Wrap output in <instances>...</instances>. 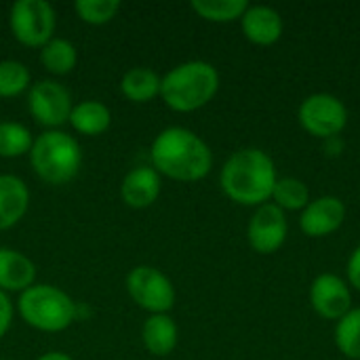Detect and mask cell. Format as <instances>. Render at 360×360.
Instances as JSON below:
<instances>
[{
	"mask_svg": "<svg viewBox=\"0 0 360 360\" xmlns=\"http://www.w3.org/2000/svg\"><path fill=\"white\" fill-rule=\"evenodd\" d=\"M55 23V8L46 0H17L8 13L13 38L30 49H42L53 40Z\"/></svg>",
	"mask_w": 360,
	"mask_h": 360,
	"instance_id": "8992f818",
	"label": "cell"
},
{
	"mask_svg": "<svg viewBox=\"0 0 360 360\" xmlns=\"http://www.w3.org/2000/svg\"><path fill=\"white\" fill-rule=\"evenodd\" d=\"M346 221V202L340 196H319L300 215V228L310 238H325Z\"/></svg>",
	"mask_w": 360,
	"mask_h": 360,
	"instance_id": "7c38bea8",
	"label": "cell"
},
{
	"mask_svg": "<svg viewBox=\"0 0 360 360\" xmlns=\"http://www.w3.org/2000/svg\"><path fill=\"white\" fill-rule=\"evenodd\" d=\"M72 95L57 80H40L27 91V110L49 131H59L61 124L70 122Z\"/></svg>",
	"mask_w": 360,
	"mask_h": 360,
	"instance_id": "9c48e42d",
	"label": "cell"
},
{
	"mask_svg": "<svg viewBox=\"0 0 360 360\" xmlns=\"http://www.w3.org/2000/svg\"><path fill=\"white\" fill-rule=\"evenodd\" d=\"M287 234H289L287 215L274 202H266V205L257 207L255 213L251 215V221L247 228V238L255 253H259V255L276 253L285 245Z\"/></svg>",
	"mask_w": 360,
	"mask_h": 360,
	"instance_id": "30bf717a",
	"label": "cell"
},
{
	"mask_svg": "<svg viewBox=\"0 0 360 360\" xmlns=\"http://www.w3.org/2000/svg\"><path fill=\"white\" fill-rule=\"evenodd\" d=\"M13 314H15V306L11 302V297L6 293L0 291V340L6 335V331L11 329L13 323Z\"/></svg>",
	"mask_w": 360,
	"mask_h": 360,
	"instance_id": "4316f807",
	"label": "cell"
},
{
	"mask_svg": "<svg viewBox=\"0 0 360 360\" xmlns=\"http://www.w3.org/2000/svg\"><path fill=\"white\" fill-rule=\"evenodd\" d=\"M310 306L325 321H340L352 310V293L348 283L338 274H321L310 287Z\"/></svg>",
	"mask_w": 360,
	"mask_h": 360,
	"instance_id": "8fae6325",
	"label": "cell"
},
{
	"mask_svg": "<svg viewBox=\"0 0 360 360\" xmlns=\"http://www.w3.org/2000/svg\"><path fill=\"white\" fill-rule=\"evenodd\" d=\"M335 346L350 360H360V308H352L335 325Z\"/></svg>",
	"mask_w": 360,
	"mask_h": 360,
	"instance_id": "cb8c5ba5",
	"label": "cell"
},
{
	"mask_svg": "<svg viewBox=\"0 0 360 360\" xmlns=\"http://www.w3.org/2000/svg\"><path fill=\"white\" fill-rule=\"evenodd\" d=\"M32 146L34 137L27 127L13 120L0 122V158H19L30 154Z\"/></svg>",
	"mask_w": 360,
	"mask_h": 360,
	"instance_id": "603a6c76",
	"label": "cell"
},
{
	"mask_svg": "<svg viewBox=\"0 0 360 360\" xmlns=\"http://www.w3.org/2000/svg\"><path fill=\"white\" fill-rule=\"evenodd\" d=\"M131 300L150 314H169L175 306V287L165 272L154 266H135L127 274Z\"/></svg>",
	"mask_w": 360,
	"mask_h": 360,
	"instance_id": "ba28073f",
	"label": "cell"
},
{
	"mask_svg": "<svg viewBox=\"0 0 360 360\" xmlns=\"http://www.w3.org/2000/svg\"><path fill=\"white\" fill-rule=\"evenodd\" d=\"M143 346L154 356H169L179 340V329L169 314H150L141 329Z\"/></svg>",
	"mask_w": 360,
	"mask_h": 360,
	"instance_id": "e0dca14e",
	"label": "cell"
},
{
	"mask_svg": "<svg viewBox=\"0 0 360 360\" xmlns=\"http://www.w3.org/2000/svg\"><path fill=\"white\" fill-rule=\"evenodd\" d=\"M276 181V165L272 156L259 148L236 150L219 173L221 192L232 202L255 209L272 200Z\"/></svg>",
	"mask_w": 360,
	"mask_h": 360,
	"instance_id": "7a4b0ae2",
	"label": "cell"
},
{
	"mask_svg": "<svg viewBox=\"0 0 360 360\" xmlns=\"http://www.w3.org/2000/svg\"><path fill=\"white\" fill-rule=\"evenodd\" d=\"M310 188L297 177H278L272 200L283 211H304L310 202Z\"/></svg>",
	"mask_w": 360,
	"mask_h": 360,
	"instance_id": "7402d4cb",
	"label": "cell"
},
{
	"mask_svg": "<svg viewBox=\"0 0 360 360\" xmlns=\"http://www.w3.org/2000/svg\"><path fill=\"white\" fill-rule=\"evenodd\" d=\"M78 53L76 46L65 38H53L40 49V63L46 72L55 76H65L76 68Z\"/></svg>",
	"mask_w": 360,
	"mask_h": 360,
	"instance_id": "ffe728a7",
	"label": "cell"
},
{
	"mask_svg": "<svg viewBox=\"0 0 360 360\" xmlns=\"http://www.w3.org/2000/svg\"><path fill=\"white\" fill-rule=\"evenodd\" d=\"M219 91V72L213 63L192 59L162 76L160 97L173 112L188 114L205 108Z\"/></svg>",
	"mask_w": 360,
	"mask_h": 360,
	"instance_id": "3957f363",
	"label": "cell"
},
{
	"mask_svg": "<svg viewBox=\"0 0 360 360\" xmlns=\"http://www.w3.org/2000/svg\"><path fill=\"white\" fill-rule=\"evenodd\" d=\"M32 74L25 63L15 59L0 61V97L11 99L21 95L23 91H30Z\"/></svg>",
	"mask_w": 360,
	"mask_h": 360,
	"instance_id": "d4e9b609",
	"label": "cell"
},
{
	"mask_svg": "<svg viewBox=\"0 0 360 360\" xmlns=\"http://www.w3.org/2000/svg\"><path fill=\"white\" fill-rule=\"evenodd\" d=\"M30 165L42 181L63 186L78 175L82 167V150L72 135L63 131H44L34 139Z\"/></svg>",
	"mask_w": 360,
	"mask_h": 360,
	"instance_id": "277c9868",
	"label": "cell"
},
{
	"mask_svg": "<svg viewBox=\"0 0 360 360\" xmlns=\"http://www.w3.org/2000/svg\"><path fill=\"white\" fill-rule=\"evenodd\" d=\"M36 360H72L68 354H63V352H46V354H42V356H38Z\"/></svg>",
	"mask_w": 360,
	"mask_h": 360,
	"instance_id": "f546056e",
	"label": "cell"
},
{
	"mask_svg": "<svg viewBox=\"0 0 360 360\" xmlns=\"http://www.w3.org/2000/svg\"><path fill=\"white\" fill-rule=\"evenodd\" d=\"M76 15L91 25H103L110 23L118 11H120V2L118 0H76L74 4Z\"/></svg>",
	"mask_w": 360,
	"mask_h": 360,
	"instance_id": "484cf974",
	"label": "cell"
},
{
	"mask_svg": "<svg viewBox=\"0 0 360 360\" xmlns=\"http://www.w3.org/2000/svg\"><path fill=\"white\" fill-rule=\"evenodd\" d=\"M36 281L34 262L21 251L0 247V291L23 293Z\"/></svg>",
	"mask_w": 360,
	"mask_h": 360,
	"instance_id": "9a60e30c",
	"label": "cell"
},
{
	"mask_svg": "<svg viewBox=\"0 0 360 360\" xmlns=\"http://www.w3.org/2000/svg\"><path fill=\"white\" fill-rule=\"evenodd\" d=\"M160 82L162 78L150 70V68H131L122 80H120V91L129 101L135 103H148L154 97L160 95Z\"/></svg>",
	"mask_w": 360,
	"mask_h": 360,
	"instance_id": "d6986e66",
	"label": "cell"
},
{
	"mask_svg": "<svg viewBox=\"0 0 360 360\" xmlns=\"http://www.w3.org/2000/svg\"><path fill=\"white\" fill-rule=\"evenodd\" d=\"M346 276H348V287L360 291V245L350 253V259L346 266Z\"/></svg>",
	"mask_w": 360,
	"mask_h": 360,
	"instance_id": "83f0119b",
	"label": "cell"
},
{
	"mask_svg": "<svg viewBox=\"0 0 360 360\" xmlns=\"http://www.w3.org/2000/svg\"><path fill=\"white\" fill-rule=\"evenodd\" d=\"M283 17L276 8L266 4H249L240 17V30L245 38L257 46H272L283 36Z\"/></svg>",
	"mask_w": 360,
	"mask_h": 360,
	"instance_id": "4fadbf2b",
	"label": "cell"
},
{
	"mask_svg": "<svg viewBox=\"0 0 360 360\" xmlns=\"http://www.w3.org/2000/svg\"><path fill=\"white\" fill-rule=\"evenodd\" d=\"M152 169L175 181H200L213 169V152L202 137L184 127H169L156 135L150 150Z\"/></svg>",
	"mask_w": 360,
	"mask_h": 360,
	"instance_id": "6da1fadb",
	"label": "cell"
},
{
	"mask_svg": "<svg viewBox=\"0 0 360 360\" xmlns=\"http://www.w3.org/2000/svg\"><path fill=\"white\" fill-rule=\"evenodd\" d=\"M325 150H327V154H331V156H338V154L342 152V139H340V137L327 139V141H325Z\"/></svg>",
	"mask_w": 360,
	"mask_h": 360,
	"instance_id": "f1b7e54d",
	"label": "cell"
},
{
	"mask_svg": "<svg viewBox=\"0 0 360 360\" xmlns=\"http://www.w3.org/2000/svg\"><path fill=\"white\" fill-rule=\"evenodd\" d=\"M21 321L42 333L65 331L76 321V302L53 285H32L19 295Z\"/></svg>",
	"mask_w": 360,
	"mask_h": 360,
	"instance_id": "5b68a950",
	"label": "cell"
},
{
	"mask_svg": "<svg viewBox=\"0 0 360 360\" xmlns=\"http://www.w3.org/2000/svg\"><path fill=\"white\" fill-rule=\"evenodd\" d=\"M70 124L76 133L80 135H101L110 129L112 124V112L108 110L105 103L97 101V99H89V101H80L78 105L72 108L70 114Z\"/></svg>",
	"mask_w": 360,
	"mask_h": 360,
	"instance_id": "ac0fdd59",
	"label": "cell"
},
{
	"mask_svg": "<svg viewBox=\"0 0 360 360\" xmlns=\"http://www.w3.org/2000/svg\"><path fill=\"white\" fill-rule=\"evenodd\" d=\"M297 118L308 135L327 141L344 133L348 124V110L340 97L331 93H314L300 103Z\"/></svg>",
	"mask_w": 360,
	"mask_h": 360,
	"instance_id": "52a82bcc",
	"label": "cell"
},
{
	"mask_svg": "<svg viewBox=\"0 0 360 360\" xmlns=\"http://www.w3.org/2000/svg\"><path fill=\"white\" fill-rule=\"evenodd\" d=\"M160 188H162V181L156 169H152V165H143V167L131 169L124 175L122 186H120V196L124 205L131 209H148L158 200Z\"/></svg>",
	"mask_w": 360,
	"mask_h": 360,
	"instance_id": "5bb4252c",
	"label": "cell"
},
{
	"mask_svg": "<svg viewBox=\"0 0 360 360\" xmlns=\"http://www.w3.org/2000/svg\"><path fill=\"white\" fill-rule=\"evenodd\" d=\"M30 207V190L17 175H0V232L17 226Z\"/></svg>",
	"mask_w": 360,
	"mask_h": 360,
	"instance_id": "2e32d148",
	"label": "cell"
},
{
	"mask_svg": "<svg viewBox=\"0 0 360 360\" xmlns=\"http://www.w3.org/2000/svg\"><path fill=\"white\" fill-rule=\"evenodd\" d=\"M0 360H4V359H0Z\"/></svg>",
	"mask_w": 360,
	"mask_h": 360,
	"instance_id": "4dcf8cb0",
	"label": "cell"
},
{
	"mask_svg": "<svg viewBox=\"0 0 360 360\" xmlns=\"http://www.w3.org/2000/svg\"><path fill=\"white\" fill-rule=\"evenodd\" d=\"M190 6L205 21L230 23V21H240V17L249 8V2L247 0H192Z\"/></svg>",
	"mask_w": 360,
	"mask_h": 360,
	"instance_id": "44dd1931",
	"label": "cell"
}]
</instances>
